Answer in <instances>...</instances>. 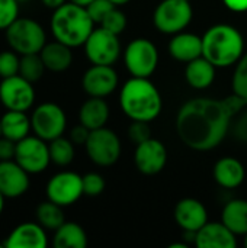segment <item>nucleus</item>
Listing matches in <instances>:
<instances>
[{
    "label": "nucleus",
    "mask_w": 247,
    "mask_h": 248,
    "mask_svg": "<svg viewBox=\"0 0 247 248\" xmlns=\"http://www.w3.org/2000/svg\"><path fill=\"white\" fill-rule=\"evenodd\" d=\"M247 102L237 94L226 99L198 97L182 105L176 116L181 141L195 151H210L227 137L231 119Z\"/></svg>",
    "instance_id": "f257e3e1"
},
{
    "label": "nucleus",
    "mask_w": 247,
    "mask_h": 248,
    "mask_svg": "<svg viewBox=\"0 0 247 248\" xmlns=\"http://www.w3.org/2000/svg\"><path fill=\"white\" fill-rule=\"evenodd\" d=\"M122 112L131 121H154L163 108L159 89L147 77H131L125 81L119 93Z\"/></svg>",
    "instance_id": "f03ea898"
},
{
    "label": "nucleus",
    "mask_w": 247,
    "mask_h": 248,
    "mask_svg": "<svg viewBox=\"0 0 247 248\" xmlns=\"http://www.w3.org/2000/svg\"><path fill=\"white\" fill-rule=\"evenodd\" d=\"M243 54L245 38L242 32L231 25H214L202 35V55L217 68L237 64Z\"/></svg>",
    "instance_id": "7ed1b4c3"
},
{
    "label": "nucleus",
    "mask_w": 247,
    "mask_h": 248,
    "mask_svg": "<svg viewBox=\"0 0 247 248\" xmlns=\"http://www.w3.org/2000/svg\"><path fill=\"white\" fill-rule=\"evenodd\" d=\"M49 26L54 39L71 48H77L84 45L95 29V22L86 7L68 1L54 10Z\"/></svg>",
    "instance_id": "20e7f679"
},
{
    "label": "nucleus",
    "mask_w": 247,
    "mask_h": 248,
    "mask_svg": "<svg viewBox=\"0 0 247 248\" xmlns=\"http://www.w3.org/2000/svg\"><path fill=\"white\" fill-rule=\"evenodd\" d=\"M4 32L7 45L19 55L39 54L47 44L44 28L36 20L29 17L19 16Z\"/></svg>",
    "instance_id": "39448f33"
},
{
    "label": "nucleus",
    "mask_w": 247,
    "mask_h": 248,
    "mask_svg": "<svg viewBox=\"0 0 247 248\" xmlns=\"http://www.w3.org/2000/svg\"><path fill=\"white\" fill-rule=\"evenodd\" d=\"M194 17L192 6L188 0H162L153 15L157 31L167 35L182 32Z\"/></svg>",
    "instance_id": "423d86ee"
},
{
    "label": "nucleus",
    "mask_w": 247,
    "mask_h": 248,
    "mask_svg": "<svg viewBox=\"0 0 247 248\" xmlns=\"http://www.w3.org/2000/svg\"><path fill=\"white\" fill-rule=\"evenodd\" d=\"M87 157L99 167L114 166L121 157V140L109 128L103 126L90 131V135L84 144Z\"/></svg>",
    "instance_id": "0eeeda50"
},
{
    "label": "nucleus",
    "mask_w": 247,
    "mask_h": 248,
    "mask_svg": "<svg viewBox=\"0 0 247 248\" xmlns=\"http://www.w3.org/2000/svg\"><path fill=\"white\" fill-rule=\"evenodd\" d=\"M124 64L132 77L150 78L159 64L157 46L147 38L131 41L124 51Z\"/></svg>",
    "instance_id": "6e6552de"
},
{
    "label": "nucleus",
    "mask_w": 247,
    "mask_h": 248,
    "mask_svg": "<svg viewBox=\"0 0 247 248\" xmlns=\"http://www.w3.org/2000/svg\"><path fill=\"white\" fill-rule=\"evenodd\" d=\"M32 132L47 142L63 137L67 126V116L61 106L52 102L38 105L31 115Z\"/></svg>",
    "instance_id": "1a4fd4ad"
},
{
    "label": "nucleus",
    "mask_w": 247,
    "mask_h": 248,
    "mask_svg": "<svg viewBox=\"0 0 247 248\" xmlns=\"http://www.w3.org/2000/svg\"><path fill=\"white\" fill-rule=\"evenodd\" d=\"M15 161L29 174L42 173L51 163L48 142L35 134L25 137L16 142Z\"/></svg>",
    "instance_id": "9d476101"
},
{
    "label": "nucleus",
    "mask_w": 247,
    "mask_h": 248,
    "mask_svg": "<svg viewBox=\"0 0 247 248\" xmlns=\"http://www.w3.org/2000/svg\"><path fill=\"white\" fill-rule=\"evenodd\" d=\"M83 46L86 57L92 64L114 65L121 55V42L118 35L102 26L92 31Z\"/></svg>",
    "instance_id": "9b49d317"
},
{
    "label": "nucleus",
    "mask_w": 247,
    "mask_h": 248,
    "mask_svg": "<svg viewBox=\"0 0 247 248\" xmlns=\"http://www.w3.org/2000/svg\"><path fill=\"white\" fill-rule=\"evenodd\" d=\"M45 193L48 201L63 208L70 206L84 195L83 176L74 171H60L48 180Z\"/></svg>",
    "instance_id": "f8f14e48"
},
{
    "label": "nucleus",
    "mask_w": 247,
    "mask_h": 248,
    "mask_svg": "<svg viewBox=\"0 0 247 248\" xmlns=\"http://www.w3.org/2000/svg\"><path fill=\"white\" fill-rule=\"evenodd\" d=\"M33 83L23 78L20 74L1 78L0 81V102L9 110L28 112L35 103Z\"/></svg>",
    "instance_id": "ddd939ff"
},
{
    "label": "nucleus",
    "mask_w": 247,
    "mask_h": 248,
    "mask_svg": "<svg viewBox=\"0 0 247 248\" xmlns=\"http://www.w3.org/2000/svg\"><path fill=\"white\" fill-rule=\"evenodd\" d=\"M167 163V150L165 144L156 138H148L147 141L137 144L134 153V164L137 170L146 176H153L160 173Z\"/></svg>",
    "instance_id": "4468645a"
},
{
    "label": "nucleus",
    "mask_w": 247,
    "mask_h": 248,
    "mask_svg": "<svg viewBox=\"0 0 247 248\" xmlns=\"http://www.w3.org/2000/svg\"><path fill=\"white\" fill-rule=\"evenodd\" d=\"M82 87L90 97H106L118 87V74L112 65L92 64L83 74Z\"/></svg>",
    "instance_id": "2eb2a0df"
},
{
    "label": "nucleus",
    "mask_w": 247,
    "mask_h": 248,
    "mask_svg": "<svg viewBox=\"0 0 247 248\" xmlns=\"http://www.w3.org/2000/svg\"><path fill=\"white\" fill-rule=\"evenodd\" d=\"M29 185V173L15 160L0 161V192L6 199H15L25 195Z\"/></svg>",
    "instance_id": "dca6fc26"
},
{
    "label": "nucleus",
    "mask_w": 247,
    "mask_h": 248,
    "mask_svg": "<svg viewBox=\"0 0 247 248\" xmlns=\"http://www.w3.org/2000/svg\"><path fill=\"white\" fill-rule=\"evenodd\" d=\"M47 230L39 222H23L12 230L4 240L6 248H45L48 246Z\"/></svg>",
    "instance_id": "f3484780"
},
{
    "label": "nucleus",
    "mask_w": 247,
    "mask_h": 248,
    "mask_svg": "<svg viewBox=\"0 0 247 248\" xmlns=\"http://www.w3.org/2000/svg\"><path fill=\"white\" fill-rule=\"evenodd\" d=\"M175 221L183 231H199L208 222V214L202 202L185 198L175 206Z\"/></svg>",
    "instance_id": "a211bd4d"
},
{
    "label": "nucleus",
    "mask_w": 247,
    "mask_h": 248,
    "mask_svg": "<svg viewBox=\"0 0 247 248\" xmlns=\"http://www.w3.org/2000/svg\"><path fill=\"white\" fill-rule=\"evenodd\" d=\"M195 246L198 248H236V234L223 222H207L197 231Z\"/></svg>",
    "instance_id": "6ab92c4d"
},
{
    "label": "nucleus",
    "mask_w": 247,
    "mask_h": 248,
    "mask_svg": "<svg viewBox=\"0 0 247 248\" xmlns=\"http://www.w3.org/2000/svg\"><path fill=\"white\" fill-rule=\"evenodd\" d=\"M169 54L181 61L189 62L202 55V36L191 32H179L175 33L169 42Z\"/></svg>",
    "instance_id": "aec40b11"
},
{
    "label": "nucleus",
    "mask_w": 247,
    "mask_h": 248,
    "mask_svg": "<svg viewBox=\"0 0 247 248\" xmlns=\"http://www.w3.org/2000/svg\"><path fill=\"white\" fill-rule=\"evenodd\" d=\"M246 177L245 166L234 157H223L214 166V179L224 189L239 187Z\"/></svg>",
    "instance_id": "412c9836"
},
{
    "label": "nucleus",
    "mask_w": 247,
    "mask_h": 248,
    "mask_svg": "<svg viewBox=\"0 0 247 248\" xmlns=\"http://www.w3.org/2000/svg\"><path fill=\"white\" fill-rule=\"evenodd\" d=\"M215 65L210 62L204 55L186 62L185 78L188 84L197 90L208 89L215 80Z\"/></svg>",
    "instance_id": "4be33fe9"
},
{
    "label": "nucleus",
    "mask_w": 247,
    "mask_h": 248,
    "mask_svg": "<svg viewBox=\"0 0 247 248\" xmlns=\"http://www.w3.org/2000/svg\"><path fill=\"white\" fill-rule=\"evenodd\" d=\"M109 119V105L103 97H89L79 110V121L87 129H99Z\"/></svg>",
    "instance_id": "5701e85b"
},
{
    "label": "nucleus",
    "mask_w": 247,
    "mask_h": 248,
    "mask_svg": "<svg viewBox=\"0 0 247 248\" xmlns=\"http://www.w3.org/2000/svg\"><path fill=\"white\" fill-rule=\"evenodd\" d=\"M45 68L54 73H61L66 71L71 62H73V52H71V46L60 42V41H52V42H47L44 45V48L39 52Z\"/></svg>",
    "instance_id": "b1692460"
},
{
    "label": "nucleus",
    "mask_w": 247,
    "mask_h": 248,
    "mask_svg": "<svg viewBox=\"0 0 247 248\" xmlns=\"http://www.w3.org/2000/svg\"><path fill=\"white\" fill-rule=\"evenodd\" d=\"M0 124H1V135L15 142L23 140L32 131L31 118L26 115V112L22 110L7 109L0 118Z\"/></svg>",
    "instance_id": "393cba45"
},
{
    "label": "nucleus",
    "mask_w": 247,
    "mask_h": 248,
    "mask_svg": "<svg viewBox=\"0 0 247 248\" xmlns=\"http://www.w3.org/2000/svg\"><path fill=\"white\" fill-rule=\"evenodd\" d=\"M221 222L236 235L247 234V201L233 199L226 203L221 214Z\"/></svg>",
    "instance_id": "a878e982"
},
{
    "label": "nucleus",
    "mask_w": 247,
    "mask_h": 248,
    "mask_svg": "<svg viewBox=\"0 0 247 248\" xmlns=\"http://www.w3.org/2000/svg\"><path fill=\"white\" fill-rule=\"evenodd\" d=\"M54 247L55 248H84L87 246L86 231L76 222H64L54 231Z\"/></svg>",
    "instance_id": "bb28decb"
},
{
    "label": "nucleus",
    "mask_w": 247,
    "mask_h": 248,
    "mask_svg": "<svg viewBox=\"0 0 247 248\" xmlns=\"http://www.w3.org/2000/svg\"><path fill=\"white\" fill-rule=\"evenodd\" d=\"M35 214H36V221L48 231H55L66 222L63 206H60L51 201L39 203Z\"/></svg>",
    "instance_id": "cd10ccee"
},
{
    "label": "nucleus",
    "mask_w": 247,
    "mask_h": 248,
    "mask_svg": "<svg viewBox=\"0 0 247 248\" xmlns=\"http://www.w3.org/2000/svg\"><path fill=\"white\" fill-rule=\"evenodd\" d=\"M48 147H49L51 163L64 167V166H68L74 160V144L71 140L58 137L49 141Z\"/></svg>",
    "instance_id": "c85d7f7f"
},
{
    "label": "nucleus",
    "mask_w": 247,
    "mask_h": 248,
    "mask_svg": "<svg viewBox=\"0 0 247 248\" xmlns=\"http://www.w3.org/2000/svg\"><path fill=\"white\" fill-rule=\"evenodd\" d=\"M45 64L39 54H26L20 55L19 74L31 83H36L42 78L45 73Z\"/></svg>",
    "instance_id": "c756f323"
},
{
    "label": "nucleus",
    "mask_w": 247,
    "mask_h": 248,
    "mask_svg": "<svg viewBox=\"0 0 247 248\" xmlns=\"http://www.w3.org/2000/svg\"><path fill=\"white\" fill-rule=\"evenodd\" d=\"M231 86H233V93L247 102V52L243 54V57L236 64Z\"/></svg>",
    "instance_id": "7c9ffc66"
},
{
    "label": "nucleus",
    "mask_w": 247,
    "mask_h": 248,
    "mask_svg": "<svg viewBox=\"0 0 247 248\" xmlns=\"http://www.w3.org/2000/svg\"><path fill=\"white\" fill-rule=\"evenodd\" d=\"M19 65H20V55L15 52L13 49H6L0 52V77H12L19 74Z\"/></svg>",
    "instance_id": "2f4dec72"
},
{
    "label": "nucleus",
    "mask_w": 247,
    "mask_h": 248,
    "mask_svg": "<svg viewBox=\"0 0 247 248\" xmlns=\"http://www.w3.org/2000/svg\"><path fill=\"white\" fill-rule=\"evenodd\" d=\"M99 26L105 28L106 31H109V32H112V33H115V35H119V33H122V32L125 31V28H127V16H125V13H124L122 10L118 9V6H115V7L105 16V19L100 22Z\"/></svg>",
    "instance_id": "473e14b6"
},
{
    "label": "nucleus",
    "mask_w": 247,
    "mask_h": 248,
    "mask_svg": "<svg viewBox=\"0 0 247 248\" xmlns=\"http://www.w3.org/2000/svg\"><path fill=\"white\" fill-rule=\"evenodd\" d=\"M19 17L17 0H0V31H6Z\"/></svg>",
    "instance_id": "72a5a7b5"
},
{
    "label": "nucleus",
    "mask_w": 247,
    "mask_h": 248,
    "mask_svg": "<svg viewBox=\"0 0 247 248\" xmlns=\"http://www.w3.org/2000/svg\"><path fill=\"white\" fill-rule=\"evenodd\" d=\"M105 190V179L99 173H87L83 176V192L87 196H99Z\"/></svg>",
    "instance_id": "f704fd0d"
},
{
    "label": "nucleus",
    "mask_w": 247,
    "mask_h": 248,
    "mask_svg": "<svg viewBox=\"0 0 247 248\" xmlns=\"http://www.w3.org/2000/svg\"><path fill=\"white\" fill-rule=\"evenodd\" d=\"M115 7V4L109 0H93L90 4L86 6V10L89 13V16L92 17V20L98 25H100V22L105 19V16Z\"/></svg>",
    "instance_id": "c9c22d12"
},
{
    "label": "nucleus",
    "mask_w": 247,
    "mask_h": 248,
    "mask_svg": "<svg viewBox=\"0 0 247 248\" xmlns=\"http://www.w3.org/2000/svg\"><path fill=\"white\" fill-rule=\"evenodd\" d=\"M128 138L135 145L147 141L148 138H151L148 122H144V121H132V124L128 126Z\"/></svg>",
    "instance_id": "e433bc0d"
},
{
    "label": "nucleus",
    "mask_w": 247,
    "mask_h": 248,
    "mask_svg": "<svg viewBox=\"0 0 247 248\" xmlns=\"http://www.w3.org/2000/svg\"><path fill=\"white\" fill-rule=\"evenodd\" d=\"M15 153H16V142L1 135L0 137V161L15 160Z\"/></svg>",
    "instance_id": "4c0bfd02"
},
{
    "label": "nucleus",
    "mask_w": 247,
    "mask_h": 248,
    "mask_svg": "<svg viewBox=\"0 0 247 248\" xmlns=\"http://www.w3.org/2000/svg\"><path fill=\"white\" fill-rule=\"evenodd\" d=\"M90 135V129H87L84 125H77L71 129L70 132V140L73 141L74 145H84L87 138Z\"/></svg>",
    "instance_id": "58836bf2"
},
{
    "label": "nucleus",
    "mask_w": 247,
    "mask_h": 248,
    "mask_svg": "<svg viewBox=\"0 0 247 248\" xmlns=\"http://www.w3.org/2000/svg\"><path fill=\"white\" fill-rule=\"evenodd\" d=\"M234 132L237 135V138L243 142H247V113H245L239 122L236 124V128H234Z\"/></svg>",
    "instance_id": "ea45409f"
},
{
    "label": "nucleus",
    "mask_w": 247,
    "mask_h": 248,
    "mask_svg": "<svg viewBox=\"0 0 247 248\" xmlns=\"http://www.w3.org/2000/svg\"><path fill=\"white\" fill-rule=\"evenodd\" d=\"M227 9L236 13H243L247 12V0H223Z\"/></svg>",
    "instance_id": "a19ab883"
},
{
    "label": "nucleus",
    "mask_w": 247,
    "mask_h": 248,
    "mask_svg": "<svg viewBox=\"0 0 247 248\" xmlns=\"http://www.w3.org/2000/svg\"><path fill=\"white\" fill-rule=\"evenodd\" d=\"M41 1H42V4H44L45 7L52 9V10H55V9H58L60 6H63L64 3H67V0H41Z\"/></svg>",
    "instance_id": "79ce46f5"
},
{
    "label": "nucleus",
    "mask_w": 247,
    "mask_h": 248,
    "mask_svg": "<svg viewBox=\"0 0 247 248\" xmlns=\"http://www.w3.org/2000/svg\"><path fill=\"white\" fill-rule=\"evenodd\" d=\"M71 3H76V4H79V6H83V7H86L87 4H90L93 0H70Z\"/></svg>",
    "instance_id": "37998d69"
},
{
    "label": "nucleus",
    "mask_w": 247,
    "mask_h": 248,
    "mask_svg": "<svg viewBox=\"0 0 247 248\" xmlns=\"http://www.w3.org/2000/svg\"><path fill=\"white\" fill-rule=\"evenodd\" d=\"M189 244L188 243H176V244H172L170 248H188Z\"/></svg>",
    "instance_id": "c03bdc74"
},
{
    "label": "nucleus",
    "mask_w": 247,
    "mask_h": 248,
    "mask_svg": "<svg viewBox=\"0 0 247 248\" xmlns=\"http://www.w3.org/2000/svg\"><path fill=\"white\" fill-rule=\"evenodd\" d=\"M109 1H112L115 6H124V4H127L128 1H131V0H109Z\"/></svg>",
    "instance_id": "a18cd8bd"
},
{
    "label": "nucleus",
    "mask_w": 247,
    "mask_h": 248,
    "mask_svg": "<svg viewBox=\"0 0 247 248\" xmlns=\"http://www.w3.org/2000/svg\"><path fill=\"white\" fill-rule=\"evenodd\" d=\"M4 195L0 192V215H1V212H3V209H4Z\"/></svg>",
    "instance_id": "49530a36"
},
{
    "label": "nucleus",
    "mask_w": 247,
    "mask_h": 248,
    "mask_svg": "<svg viewBox=\"0 0 247 248\" xmlns=\"http://www.w3.org/2000/svg\"><path fill=\"white\" fill-rule=\"evenodd\" d=\"M243 244H245V247L247 248V234L245 235V243H243Z\"/></svg>",
    "instance_id": "de8ad7c7"
},
{
    "label": "nucleus",
    "mask_w": 247,
    "mask_h": 248,
    "mask_svg": "<svg viewBox=\"0 0 247 248\" xmlns=\"http://www.w3.org/2000/svg\"><path fill=\"white\" fill-rule=\"evenodd\" d=\"M0 137H1V124H0Z\"/></svg>",
    "instance_id": "09e8293b"
},
{
    "label": "nucleus",
    "mask_w": 247,
    "mask_h": 248,
    "mask_svg": "<svg viewBox=\"0 0 247 248\" xmlns=\"http://www.w3.org/2000/svg\"><path fill=\"white\" fill-rule=\"evenodd\" d=\"M17 1L20 3V1H29V0H17Z\"/></svg>",
    "instance_id": "8fccbe9b"
},
{
    "label": "nucleus",
    "mask_w": 247,
    "mask_h": 248,
    "mask_svg": "<svg viewBox=\"0 0 247 248\" xmlns=\"http://www.w3.org/2000/svg\"><path fill=\"white\" fill-rule=\"evenodd\" d=\"M188 1H191V0H188Z\"/></svg>",
    "instance_id": "3c124183"
}]
</instances>
